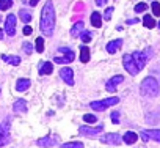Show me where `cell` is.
Returning a JSON list of instances; mask_svg holds the SVG:
<instances>
[{
	"instance_id": "cell-1",
	"label": "cell",
	"mask_w": 160,
	"mask_h": 148,
	"mask_svg": "<svg viewBox=\"0 0 160 148\" xmlns=\"http://www.w3.org/2000/svg\"><path fill=\"white\" fill-rule=\"evenodd\" d=\"M39 27H41V32L44 35H47V36L53 35V30H55V8H53L52 0H47L42 11H41Z\"/></svg>"
},
{
	"instance_id": "cell-2",
	"label": "cell",
	"mask_w": 160,
	"mask_h": 148,
	"mask_svg": "<svg viewBox=\"0 0 160 148\" xmlns=\"http://www.w3.org/2000/svg\"><path fill=\"white\" fill-rule=\"evenodd\" d=\"M140 92L143 96H155L158 93V82L154 77H146L140 85Z\"/></svg>"
},
{
	"instance_id": "cell-3",
	"label": "cell",
	"mask_w": 160,
	"mask_h": 148,
	"mask_svg": "<svg viewBox=\"0 0 160 148\" xmlns=\"http://www.w3.org/2000/svg\"><path fill=\"white\" fill-rule=\"evenodd\" d=\"M118 103H119V98L113 96V98H107V99H102V101H93V103L90 104V107H91L93 110L102 112V110L108 109L110 106H116Z\"/></svg>"
},
{
	"instance_id": "cell-4",
	"label": "cell",
	"mask_w": 160,
	"mask_h": 148,
	"mask_svg": "<svg viewBox=\"0 0 160 148\" xmlns=\"http://www.w3.org/2000/svg\"><path fill=\"white\" fill-rule=\"evenodd\" d=\"M122 65H124L126 71H127L129 74H132V76H137V74L140 72L138 68H137V63H135V60H133V57H132V54H126V55L122 57Z\"/></svg>"
},
{
	"instance_id": "cell-5",
	"label": "cell",
	"mask_w": 160,
	"mask_h": 148,
	"mask_svg": "<svg viewBox=\"0 0 160 148\" xmlns=\"http://www.w3.org/2000/svg\"><path fill=\"white\" fill-rule=\"evenodd\" d=\"M148 50H149V49H146L144 52H135V54H132V57H133V60H135V63H137L138 71H141V69L144 68V65H146V61H148V57L151 55Z\"/></svg>"
},
{
	"instance_id": "cell-6",
	"label": "cell",
	"mask_w": 160,
	"mask_h": 148,
	"mask_svg": "<svg viewBox=\"0 0 160 148\" xmlns=\"http://www.w3.org/2000/svg\"><path fill=\"white\" fill-rule=\"evenodd\" d=\"M101 142L102 143H110V145H121L124 140H122V135H119L116 132H110V134H104L101 137Z\"/></svg>"
},
{
	"instance_id": "cell-7",
	"label": "cell",
	"mask_w": 160,
	"mask_h": 148,
	"mask_svg": "<svg viewBox=\"0 0 160 148\" xmlns=\"http://www.w3.org/2000/svg\"><path fill=\"white\" fill-rule=\"evenodd\" d=\"M5 33L10 36L16 35V16L14 14H8L5 19Z\"/></svg>"
},
{
	"instance_id": "cell-8",
	"label": "cell",
	"mask_w": 160,
	"mask_h": 148,
	"mask_svg": "<svg viewBox=\"0 0 160 148\" xmlns=\"http://www.w3.org/2000/svg\"><path fill=\"white\" fill-rule=\"evenodd\" d=\"M60 52H63L64 57H63V58L57 57V58H55V63H72V61H74L75 55H74V52H72L71 49H68V47H61Z\"/></svg>"
},
{
	"instance_id": "cell-9",
	"label": "cell",
	"mask_w": 160,
	"mask_h": 148,
	"mask_svg": "<svg viewBox=\"0 0 160 148\" xmlns=\"http://www.w3.org/2000/svg\"><path fill=\"white\" fill-rule=\"evenodd\" d=\"M60 77L68 84V85H74V72H72V69L71 68H61L60 69Z\"/></svg>"
},
{
	"instance_id": "cell-10",
	"label": "cell",
	"mask_w": 160,
	"mask_h": 148,
	"mask_svg": "<svg viewBox=\"0 0 160 148\" xmlns=\"http://www.w3.org/2000/svg\"><path fill=\"white\" fill-rule=\"evenodd\" d=\"M141 139L143 140H155V142H160V129H148V131H143L141 132Z\"/></svg>"
},
{
	"instance_id": "cell-11",
	"label": "cell",
	"mask_w": 160,
	"mask_h": 148,
	"mask_svg": "<svg viewBox=\"0 0 160 148\" xmlns=\"http://www.w3.org/2000/svg\"><path fill=\"white\" fill-rule=\"evenodd\" d=\"M122 79H124L122 76H113V77H112V79L107 82L105 90H107V92H115V90H116V87L122 82Z\"/></svg>"
},
{
	"instance_id": "cell-12",
	"label": "cell",
	"mask_w": 160,
	"mask_h": 148,
	"mask_svg": "<svg viewBox=\"0 0 160 148\" xmlns=\"http://www.w3.org/2000/svg\"><path fill=\"white\" fill-rule=\"evenodd\" d=\"M101 131H102V126H98V128H87V126H82V128L78 129L80 134H85V135H98Z\"/></svg>"
},
{
	"instance_id": "cell-13",
	"label": "cell",
	"mask_w": 160,
	"mask_h": 148,
	"mask_svg": "<svg viewBox=\"0 0 160 148\" xmlns=\"http://www.w3.org/2000/svg\"><path fill=\"white\" fill-rule=\"evenodd\" d=\"M122 46V40L119 38V40H113V41H110L108 44H107V52L108 54H115L116 50H119V47Z\"/></svg>"
},
{
	"instance_id": "cell-14",
	"label": "cell",
	"mask_w": 160,
	"mask_h": 148,
	"mask_svg": "<svg viewBox=\"0 0 160 148\" xmlns=\"http://www.w3.org/2000/svg\"><path fill=\"white\" fill-rule=\"evenodd\" d=\"M13 110L16 114H25L27 112V103H25V99H18L13 104Z\"/></svg>"
},
{
	"instance_id": "cell-15",
	"label": "cell",
	"mask_w": 160,
	"mask_h": 148,
	"mask_svg": "<svg viewBox=\"0 0 160 148\" xmlns=\"http://www.w3.org/2000/svg\"><path fill=\"white\" fill-rule=\"evenodd\" d=\"M122 140H124L127 145H133V143L138 140V135H137L133 131H127V132L122 135Z\"/></svg>"
},
{
	"instance_id": "cell-16",
	"label": "cell",
	"mask_w": 160,
	"mask_h": 148,
	"mask_svg": "<svg viewBox=\"0 0 160 148\" xmlns=\"http://www.w3.org/2000/svg\"><path fill=\"white\" fill-rule=\"evenodd\" d=\"M53 71V65L50 61H42L41 63V68H39V74L41 76H47V74H50Z\"/></svg>"
},
{
	"instance_id": "cell-17",
	"label": "cell",
	"mask_w": 160,
	"mask_h": 148,
	"mask_svg": "<svg viewBox=\"0 0 160 148\" xmlns=\"http://www.w3.org/2000/svg\"><path fill=\"white\" fill-rule=\"evenodd\" d=\"M30 85H32V82H30L28 79H19V81L16 82V90H18V92H25V90L30 88Z\"/></svg>"
},
{
	"instance_id": "cell-18",
	"label": "cell",
	"mask_w": 160,
	"mask_h": 148,
	"mask_svg": "<svg viewBox=\"0 0 160 148\" xmlns=\"http://www.w3.org/2000/svg\"><path fill=\"white\" fill-rule=\"evenodd\" d=\"M91 25L93 27H96V29H101L102 27V16H101V13H93L91 14Z\"/></svg>"
},
{
	"instance_id": "cell-19",
	"label": "cell",
	"mask_w": 160,
	"mask_h": 148,
	"mask_svg": "<svg viewBox=\"0 0 160 148\" xmlns=\"http://www.w3.org/2000/svg\"><path fill=\"white\" fill-rule=\"evenodd\" d=\"M90 49L87 47V46H82L80 47V61L82 63H88L90 61Z\"/></svg>"
},
{
	"instance_id": "cell-20",
	"label": "cell",
	"mask_w": 160,
	"mask_h": 148,
	"mask_svg": "<svg viewBox=\"0 0 160 148\" xmlns=\"http://www.w3.org/2000/svg\"><path fill=\"white\" fill-rule=\"evenodd\" d=\"M2 60L10 65H14V66H18L21 63V57H18V55H2Z\"/></svg>"
},
{
	"instance_id": "cell-21",
	"label": "cell",
	"mask_w": 160,
	"mask_h": 148,
	"mask_svg": "<svg viewBox=\"0 0 160 148\" xmlns=\"http://www.w3.org/2000/svg\"><path fill=\"white\" fill-rule=\"evenodd\" d=\"M83 33V22H77V24H74L72 25V29H71V35L75 38V36H78V35H82Z\"/></svg>"
},
{
	"instance_id": "cell-22",
	"label": "cell",
	"mask_w": 160,
	"mask_h": 148,
	"mask_svg": "<svg viewBox=\"0 0 160 148\" xmlns=\"http://www.w3.org/2000/svg\"><path fill=\"white\" fill-rule=\"evenodd\" d=\"M36 143H38L39 146H52V145H55V140L50 139V137H42V139H39Z\"/></svg>"
},
{
	"instance_id": "cell-23",
	"label": "cell",
	"mask_w": 160,
	"mask_h": 148,
	"mask_svg": "<svg viewBox=\"0 0 160 148\" xmlns=\"http://www.w3.org/2000/svg\"><path fill=\"white\" fill-rule=\"evenodd\" d=\"M19 18H21V21L25 22V24H28V22L32 21V14H30L27 10H21V11H19Z\"/></svg>"
},
{
	"instance_id": "cell-24",
	"label": "cell",
	"mask_w": 160,
	"mask_h": 148,
	"mask_svg": "<svg viewBox=\"0 0 160 148\" xmlns=\"http://www.w3.org/2000/svg\"><path fill=\"white\" fill-rule=\"evenodd\" d=\"M143 24H144L146 29H154V27H155V22H154L152 16H149V14H146V16L143 18Z\"/></svg>"
},
{
	"instance_id": "cell-25",
	"label": "cell",
	"mask_w": 160,
	"mask_h": 148,
	"mask_svg": "<svg viewBox=\"0 0 160 148\" xmlns=\"http://www.w3.org/2000/svg\"><path fill=\"white\" fill-rule=\"evenodd\" d=\"M61 148H83V143L82 142H68V143H63Z\"/></svg>"
},
{
	"instance_id": "cell-26",
	"label": "cell",
	"mask_w": 160,
	"mask_h": 148,
	"mask_svg": "<svg viewBox=\"0 0 160 148\" xmlns=\"http://www.w3.org/2000/svg\"><path fill=\"white\" fill-rule=\"evenodd\" d=\"M11 5H13V0H0V10L2 11L11 8Z\"/></svg>"
},
{
	"instance_id": "cell-27",
	"label": "cell",
	"mask_w": 160,
	"mask_h": 148,
	"mask_svg": "<svg viewBox=\"0 0 160 148\" xmlns=\"http://www.w3.org/2000/svg\"><path fill=\"white\" fill-rule=\"evenodd\" d=\"M36 52H44V38H36Z\"/></svg>"
},
{
	"instance_id": "cell-28",
	"label": "cell",
	"mask_w": 160,
	"mask_h": 148,
	"mask_svg": "<svg viewBox=\"0 0 160 148\" xmlns=\"http://www.w3.org/2000/svg\"><path fill=\"white\" fill-rule=\"evenodd\" d=\"M151 8H152V14L160 18V3H158V2H152Z\"/></svg>"
},
{
	"instance_id": "cell-29",
	"label": "cell",
	"mask_w": 160,
	"mask_h": 148,
	"mask_svg": "<svg viewBox=\"0 0 160 148\" xmlns=\"http://www.w3.org/2000/svg\"><path fill=\"white\" fill-rule=\"evenodd\" d=\"M83 120H85L87 123H96V121H98L96 115H93V114H85V115H83Z\"/></svg>"
},
{
	"instance_id": "cell-30",
	"label": "cell",
	"mask_w": 160,
	"mask_h": 148,
	"mask_svg": "<svg viewBox=\"0 0 160 148\" xmlns=\"http://www.w3.org/2000/svg\"><path fill=\"white\" fill-rule=\"evenodd\" d=\"M80 40H82V41L87 44V43H90L93 38H91V33H90V32H83L82 35H80Z\"/></svg>"
},
{
	"instance_id": "cell-31",
	"label": "cell",
	"mask_w": 160,
	"mask_h": 148,
	"mask_svg": "<svg viewBox=\"0 0 160 148\" xmlns=\"http://www.w3.org/2000/svg\"><path fill=\"white\" fill-rule=\"evenodd\" d=\"M22 49H24L25 54H32V52H33V44H30V43H24V44H22Z\"/></svg>"
},
{
	"instance_id": "cell-32",
	"label": "cell",
	"mask_w": 160,
	"mask_h": 148,
	"mask_svg": "<svg viewBox=\"0 0 160 148\" xmlns=\"http://www.w3.org/2000/svg\"><path fill=\"white\" fill-rule=\"evenodd\" d=\"M7 134H5V131L2 129V128H0V146H2V145H5L7 143Z\"/></svg>"
},
{
	"instance_id": "cell-33",
	"label": "cell",
	"mask_w": 160,
	"mask_h": 148,
	"mask_svg": "<svg viewBox=\"0 0 160 148\" xmlns=\"http://www.w3.org/2000/svg\"><path fill=\"white\" fill-rule=\"evenodd\" d=\"M148 10V5L146 3H138L135 7V13H141V11H146Z\"/></svg>"
},
{
	"instance_id": "cell-34",
	"label": "cell",
	"mask_w": 160,
	"mask_h": 148,
	"mask_svg": "<svg viewBox=\"0 0 160 148\" xmlns=\"http://www.w3.org/2000/svg\"><path fill=\"white\" fill-rule=\"evenodd\" d=\"M112 13H113V8H112V7H110V8H107V10H105V13H104V19H105V21H110Z\"/></svg>"
},
{
	"instance_id": "cell-35",
	"label": "cell",
	"mask_w": 160,
	"mask_h": 148,
	"mask_svg": "<svg viewBox=\"0 0 160 148\" xmlns=\"http://www.w3.org/2000/svg\"><path fill=\"white\" fill-rule=\"evenodd\" d=\"M112 121H113L115 124L119 123V112H113V114H112Z\"/></svg>"
},
{
	"instance_id": "cell-36",
	"label": "cell",
	"mask_w": 160,
	"mask_h": 148,
	"mask_svg": "<svg viewBox=\"0 0 160 148\" xmlns=\"http://www.w3.org/2000/svg\"><path fill=\"white\" fill-rule=\"evenodd\" d=\"M32 32H33V29H32L30 25H25V27H24V35H27V36H28Z\"/></svg>"
},
{
	"instance_id": "cell-37",
	"label": "cell",
	"mask_w": 160,
	"mask_h": 148,
	"mask_svg": "<svg viewBox=\"0 0 160 148\" xmlns=\"http://www.w3.org/2000/svg\"><path fill=\"white\" fill-rule=\"evenodd\" d=\"M94 2H96V5H98V7H102V5H105V3H107V0H94Z\"/></svg>"
},
{
	"instance_id": "cell-38",
	"label": "cell",
	"mask_w": 160,
	"mask_h": 148,
	"mask_svg": "<svg viewBox=\"0 0 160 148\" xmlns=\"http://www.w3.org/2000/svg\"><path fill=\"white\" fill-rule=\"evenodd\" d=\"M138 22V19L135 18V19H130V21H127V24H137Z\"/></svg>"
},
{
	"instance_id": "cell-39",
	"label": "cell",
	"mask_w": 160,
	"mask_h": 148,
	"mask_svg": "<svg viewBox=\"0 0 160 148\" xmlns=\"http://www.w3.org/2000/svg\"><path fill=\"white\" fill-rule=\"evenodd\" d=\"M38 2H39V0H30V5H32V7H35Z\"/></svg>"
},
{
	"instance_id": "cell-40",
	"label": "cell",
	"mask_w": 160,
	"mask_h": 148,
	"mask_svg": "<svg viewBox=\"0 0 160 148\" xmlns=\"http://www.w3.org/2000/svg\"><path fill=\"white\" fill-rule=\"evenodd\" d=\"M3 38V30H0V40Z\"/></svg>"
},
{
	"instance_id": "cell-41",
	"label": "cell",
	"mask_w": 160,
	"mask_h": 148,
	"mask_svg": "<svg viewBox=\"0 0 160 148\" xmlns=\"http://www.w3.org/2000/svg\"><path fill=\"white\" fill-rule=\"evenodd\" d=\"M158 27H160V22H158Z\"/></svg>"
}]
</instances>
